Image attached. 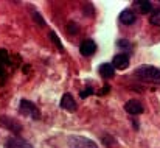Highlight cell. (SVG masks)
<instances>
[{
  "label": "cell",
  "mask_w": 160,
  "mask_h": 148,
  "mask_svg": "<svg viewBox=\"0 0 160 148\" xmlns=\"http://www.w3.org/2000/svg\"><path fill=\"white\" fill-rule=\"evenodd\" d=\"M134 75L143 81H151L160 84V69L154 67V66H140L138 69H135Z\"/></svg>",
  "instance_id": "obj_1"
},
{
  "label": "cell",
  "mask_w": 160,
  "mask_h": 148,
  "mask_svg": "<svg viewBox=\"0 0 160 148\" xmlns=\"http://www.w3.org/2000/svg\"><path fill=\"white\" fill-rule=\"evenodd\" d=\"M67 142L70 148H98V145L93 140L82 137V136H70Z\"/></svg>",
  "instance_id": "obj_2"
},
{
  "label": "cell",
  "mask_w": 160,
  "mask_h": 148,
  "mask_svg": "<svg viewBox=\"0 0 160 148\" xmlns=\"http://www.w3.org/2000/svg\"><path fill=\"white\" fill-rule=\"evenodd\" d=\"M19 111L20 114L27 115V117H31V119H39L41 117V112L38 109V106L28 100H20V104H19Z\"/></svg>",
  "instance_id": "obj_3"
},
{
  "label": "cell",
  "mask_w": 160,
  "mask_h": 148,
  "mask_svg": "<svg viewBox=\"0 0 160 148\" xmlns=\"http://www.w3.org/2000/svg\"><path fill=\"white\" fill-rule=\"evenodd\" d=\"M0 125L3 126V128H6V130H9L11 133H14V134H17V133H20L22 131V125L19 123V122H16L14 119H11V117H0Z\"/></svg>",
  "instance_id": "obj_4"
},
{
  "label": "cell",
  "mask_w": 160,
  "mask_h": 148,
  "mask_svg": "<svg viewBox=\"0 0 160 148\" xmlns=\"http://www.w3.org/2000/svg\"><path fill=\"white\" fill-rule=\"evenodd\" d=\"M5 147L6 148H33V145H31L30 142H27L25 139H22V137L12 136V137H9V139L6 140Z\"/></svg>",
  "instance_id": "obj_5"
},
{
  "label": "cell",
  "mask_w": 160,
  "mask_h": 148,
  "mask_svg": "<svg viewBox=\"0 0 160 148\" xmlns=\"http://www.w3.org/2000/svg\"><path fill=\"white\" fill-rule=\"evenodd\" d=\"M112 66H113V69H117V70H124V69H128V67H129V56H128L126 53L117 55V56L113 58V61H112Z\"/></svg>",
  "instance_id": "obj_6"
},
{
  "label": "cell",
  "mask_w": 160,
  "mask_h": 148,
  "mask_svg": "<svg viewBox=\"0 0 160 148\" xmlns=\"http://www.w3.org/2000/svg\"><path fill=\"white\" fill-rule=\"evenodd\" d=\"M124 109H126V112H129V114H132V115H138V114L143 112V106H142V103L137 101V100H129V101L124 104Z\"/></svg>",
  "instance_id": "obj_7"
},
{
  "label": "cell",
  "mask_w": 160,
  "mask_h": 148,
  "mask_svg": "<svg viewBox=\"0 0 160 148\" xmlns=\"http://www.w3.org/2000/svg\"><path fill=\"white\" fill-rule=\"evenodd\" d=\"M79 51H81V55H84V56H92V55L97 51V44H95L92 39H86V41L79 45Z\"/></svg>",
  "instance_id": "obj_8"
},
{
  "label": "cell",
  "mask_w": 160,
  "mask_h": 148,
  "mask_svg": "<svg viewBox=\"0 0 160 148\" xmlns=\"http://www.w3.org/2000/svg\"><path fill=\"white\" fill-rule=\"evenodd\" d=\"M61 108L68 111V112H75L76 111V101L73 100V97L70 94H64L62 100H61Z\"/></svg>",
  "instance_id": "obj_9"
},
{
  "label": "cell",
  "mask_w": 160,
  "mask_h": 148,
  "mask_svg": "<svg viewBox=\"0 0 160 148\" xmlns=\"http://www.w3.org/2000/svg\"><path fill=\"white\" fill-rule=\"evenodd\" d=\"M120 22L124 24V25H132V24L135 22V14H134L131 9H124V11H121V14H120Z\"/></svg>",
  "instance_id": "obj_10"
},
{
  "label": "cell",
  "mask_w": 160,
  "mask_h": 148,
  "mask_svg": "<svg viewBox=\"0 0 160 148\" xmlns=\"http://www.w3.org/2000/svg\"><path fill=\"white\" fill-rule=\"evenodd\" d=\"M100 73H101V77L103 78H112L113 75H115V69H113V66L112 64H101L100 66Z\"/></svg>",
  "instance_id": "obj_11"
},
{
  "label": "cell",
  "mask_w": 160,
  "mask_h": 148,
  "mask_svg": "<svg viewBox=\"0 0 160 148\" xmlns=\"http://www.w3.org/2000/svg\"><path fill=\"white\" fill-rule=\"evenodd\" d=\"M137 5V8H138V11L142 13V14H148L151 9H152V5H151V2H148V0H143V2H137L135 3Z\"/></svg>",
  "instance_id": "obj_12"
},
{
  "label": "cell",
  "mask_w": 160,
  "mask_h": 148,
  "mask_svg": "<svg viewBox=\"0 0 160 148\" xmlns=\"http://www.w3.org/2000/svg\"><path fill=\"white\" fill-rule=\"evenodd\" d=\"M50 38H52L53 44H56V45H58V49L61 50V51H64V47H62V44H61V41H59V38L56 36V33H54V31H52V33H50Z\"/></svg>",
  "instance_id": "obj_13"
},
{
  "label": "cell",
  "mask_w": 160,
  "mask_h": 148,
  "mask_svg": "<svg viewBox=\"0 0 160 148\" xmlns=\"http://www.w3.org/2000/svg\"><path fill=\"white\" fill-rule=\"evenodd\" d=\"M33 17L38 20V24H39L41 27H44V25H45V20H44V17H41V14H39L38 11H33Z\"/></svg>",
  "instance_id": "obj_14"
},
{
  "label": "cell",
  "mask_w": 160,
  "mask_h": 148,
  "mask_svg": "<svg viewBox=\"0 0 160 148\" xmlns=\"http://www.w3.org/2000/svg\"><path fill=\"white\" fill-rule=\"evenodd\" d=\"M151 24H152V25H159L160 27V11H157V13L151 17Z\"/></svg>",
  "instance_id": "obj_15"
},
{
  "label": "cell",
  "mask_w": 160,
  "mask_h": 148,
  "mask_svg": "<svg viewBox=\"0 0 160 148\" xmlns=\"http://www.w3.org/2000/svg\"><path fill=\"white\" fill-rule=\"evenodd\" d=\"M90 94H93V91L89 87V89H86V91L79 92V97H81V98H87V95H90Z\"/></svg>",
  "instance_id": "obj_16"
},
{
  "label": "cell",
  "mask_w": 160,
  "mask_h": 148,
  "mask_svg": "<svg viewBox=\"0 0 160 148\" xmlns=\"http://www.w3.org/2000/svg\"><path fill=\"white\" fill-rule=\"evenodd\" d=\"M118 45H120L121 49H131V47H129V42H126V41H118Z\"/></svg>",
  "instance_id": "obj_17"
}]
</instances>
